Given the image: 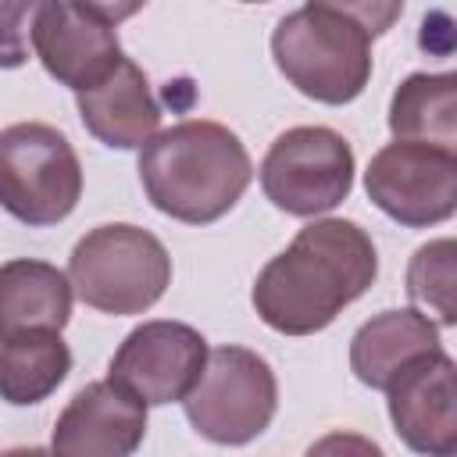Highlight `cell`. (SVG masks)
<instances>
[{
  "mask_svg": "<svg viewBox=\"0 0 457 457\" xmlns=\"http://www.w3.org/2000/svg\"><path fill=\"white\" fill-rule=\"evenodd\" d=\"M378 275L371 236L350 218H318L253 282L257 318L282 336H314L361 300Z\"/></svg>",
  "mask_w": 457,
  "mask_h": 457,
  "instance_id": "obj_1",
  "label": "cell"
},
{
  "mask_svg": "<svg viewBox=\"0 0 457 457\" xmlns=\"http://www.w3.org/2000/svg\"><path fill=\"white\" fill-rule=\"evenodd\" d=\"M400 11L403 4H303L275 25L271 57L296 93L343 107L371 79V36Z\"/></svg>",
  "mask_w": 457,
  "mask_h": 457,
  "instance_id": "obj_2",
  "label": "cell"
},
{
  "mask_svg": "<svg viewBox=\"0 0 457 457\" xmlns=\"http://www.w3.org/2000/svg\"><path fill=\"white\" fill-rule=\"evenodd\" d=\"M250 179L253 164L239 136L204 118L161 129L139 154L146 200L182 225H211L228 214Z\"/></svg>",
  "mask_w": 457,
  "mask_h": 457,
  "instance_id": "obj_3",
  "label": "cell"
},
{
  "mask_svg": "<svg viewBox=\"0 0 457 457\" xmlns=\"http://www.w3.org/2000/svg\"><path fill=\"white\" fill-rule=\"evenodd\" d=\"M68 282L79 300L100 314H143L171 286V257L154 232L111 221L75 243Z\"/></svg>",
  "mask_w": 457,
  "mask_h": 457,
  "instance_id": "obj_4",
  "label": "cell"
},
{
  "mask_svg": "<svg viewBox=\"0 0 457 457\" xmlns=\"http://www.w3.org/2000/svg\"><path fill=\"white\" fill-rule=\"evenodd\" d=\"M82 196V164L71 143L43 121H18L0 132V207L21 225L64 221Z\"/></svg>",
  "mask_w": 457,
  "mask_h": 457,
  "instance_id": "obj_5",
  "label": "cell"
},
{
  "mask_svg": "<svg viewBox=\"0 0 457 457\" xmlns=\"http://www.w3.org/2000/svg\"><path fill=\"white\" fill-rule=\"evenodd\" d=\"M189 425L218 446H246L278 411V378L271 364L246 346H214L200 382L182 400Z\"/></svg>",
  "mask_w": 457,
  "mask_h": 457,
  "instance_id": "obj_6",
  "label": "cell"
},
{
  "mask_svg": "<svg viewBox=\"0 0 457 457\" xmlns=\"http://www.w3.org/2000/svg\"><path fill=\"white\" fill-rule=\"evenodd\" d=\"M257 175L264 196L278 211L293 218H314L350 196L353 150L336 129L296 125L268 146Z\"/></svg>",
  "mask_w": 457,
  "mask_h": 457,
  "instance_id": "obj_7",
  "label": "cell"
},
{
  "mask_svg": "<svg viewBox=\"0 0 457 457\" xmlns=\"http://www.w3.org/2000/svg\"><path fill=\"white\" fill-rule=\"evenodd\" d=\"M136 7H111V4H68L46 0L32 11V50L50 79L68 86L71 93H86L100 86L121 54L118 43V18L132 14Z\"/></svg>",
  "mask_w": 457,
  "mask_h": 457,
  "instance_id": "obj_8",
  "label": "cell"
},
{
  "mask_svg": "<svg viewBox=\"0 0 457 457\" xmlns=\"http://www.w3.org/2000/svg\"><path fill=\"white\" fill-rule=\"evenodd\" d=\"M207 364V339L186 321H143L111 357L107 382L143 407L186 400Z\"/></svg>",
  "mask_w": 457,
  "mask_h": 457,
  "instance_id": "obj_9",
  "label": "cell"
},
{
  "mask_svg": "<svg viewBox=\"0 0 457 457\" xmlns=\"http://www.w3.org/2000/svg\"><path fill=\"white\" fill-rule=\"evenodd\" d=\"M368 200L407 228H428L457 211V154L425 143H389L364 171Z\"/></svg>",
  "mask_w": 457,
  "mask_h": 457,
  "instance_id": "obj_10",
  "label": "cell"
},
{
  "mask_svg": "<svg viewBox=\"0 0 457 457\" xmlns=\"http://www.w3.org/2000/svg\"><path fill=\"white\" fill-rule=\"evenodd\" d=\"M386 407L393 432L421 457H453L457 450V382L453 357L432 350L414 357L389 386Z\"/></svg>",
  "mask_w": 457,
  "mask_h": 457,
  "instance_id": "obj_11",
  "label": "cell"
},
{
  "mask_svg": "<svg viewBox=\"0 0 457 457\" xmlns=\"http://www.w3.org/2000/svg\"><path fill=\"white\" fill-rule=\"evenodd\" d=\"M146 436V407L118 386L89 382L57 414L54 457H132Z\"/></svg>",
  "mask_w": 457,
  "mask_h": 457,
  "instance_id": "obj_12",
  "label": "cell"
},
{
  "mask_svg": "<svg viewBox=\"0 0 457 457\" xmlns=\"http://www.w3.org/2000/svg\"><path fill=\"white\" fill-rule=\"evenodd\" d=\"M75 107L86 132L111 150H143L161 132V104L132 57H121L100 86L75 93Z\"/></svg>",
  "mask_w": 457,
  "mask_h": 457,
  "instance_id": "obj_13",
  "label": "cell"
},
{
  "mask_svg": "<svg viewBox=\"0 0 457 457\" xmlns=\"http://www.w3.org/2000/svg\"><path fill=\"white\" fill-rule=\"evenodd\" d=\"M443 350L439 328L418 307H396L368 318L350 339V371L371 389H386L414 357Z\"/></svg>",
  "mask_w": 457,
  "mask_h": 457,
  "instance_id": "obj_14",
  "label": "cell"
},
{
  "mask_svg": "<svg viewBox=\"0 0 457 457\" xmlns=\"http://www.w3.org/2000/svg\"><path fill=\"white\" fill-rule=\"evenodd\" d=\"M71 318V282L61 268L32 257L0 264V339L61 332Z\"/></svg>",
  "mask_w": 457,
  "mask_h": 457,
  "instance_id": "obj_15",
  "label": "cell"
},
{
  "mask_svg": "<svg viewBox=\"0 0 457 457\" xmlns=\"http://www.w3.org/2000/svg\"><path fill=\"white\" fill-rule=\"evenodd\" d=\"M389 132L393 143H425V146H457V75L414 71L407 75L389 100Z\"/></svg>",
  "mask_w": 457,
  "mask_h": 457,
  "instance_id": "obj_16",
  "label": "cell"
},
{
  "mask_svg": "<svg viewBox=\"0 0 457 457\" xmlns=\"http://www.w3.org/2000/svg\"><path fill=\"white\" fill-rule=\"evenodd\" d=\"M71 371V350L61 332H25L0 339V400L11 407L43 403Z\"/></svg>",
  "mask_w": 457,
  "mask_h": 457,
  "instance_id": "obj_17",
  "label": "cell"
},
{
  "mask_svg": "<svg viewBox=\"0 0 457 457\" xmlns=\"http://www.w3.org/2000/svg\"><path fill=\"white\" fill-rule=\"evenodd\" d=\"M453 289H457V246H453V239L443 236V239L418 246L411 264H407V296L421 311H428L436 318V325H443V328H450L457 321Z\"/></svg>",
  "mask_w": 457,
  "mask_h": 457,
  "instance_id": "obj_18",
  "label": "cell"
},
{
  "mask_svg": "<svg viewBox=\"0 0 457 457\" xmlns=\"http://www.w3.org/2000/svg\"><path fill=\"white\" fill-rule=\"evenodd\" d=\"M36 4L0 0V68H21L29 61V21Z\"/></svg>",
  "mask_w": 457,
  "mask_h": 457,
  "instance_id": "obj_19",
  "label": "cell"
},
{
  "mask_svg": "<svg viewBox=\"0 0 457 457\" xmlns=\"http://www.w3.org/2000/svg\"><path fill=\"white\" fill-rule=\"evenodd\" d=\"M303 457H386V453L375 439L339 428V432H325L321 439H314Z\"/></svg>",
  "mask_w": 457,
  "mask_h": 457,
  "instance_id": "obj_20",
  "label": "cell"
},
{
  "mask_svg": "<svg viewBox=\"0 0 457 457\" xmlns=\"http://www.w3.org/2000/svg\"><path fill=\"white\" fill-rule=\"evenodd\" d=\"M0 457H54V453L43 450V446H11V450H4Z\"/></svg>",
  "mask_w": 457,
  "mask_h": 457,
  "instance_id": "obj_21",
  "label": "cell"
}]
</instances>
